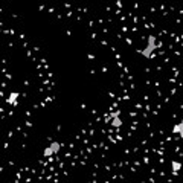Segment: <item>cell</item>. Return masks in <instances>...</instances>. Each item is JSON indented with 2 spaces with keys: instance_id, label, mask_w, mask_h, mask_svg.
Masks as SVG:
<instances>
[{
  "instance_id": "8992f818",
  "label": "cell",
  "mask_w": 183,
  "mask_h": 183,
  "mask_svg": "<svg viewBox=\"0 0 183 183\" xmlns=\"http://www.w3.org/2000/svg\"><path fill=\"white\" fill-rule=\"evenodd\" d=\"M180 168H182V163H180V162H177V160H173V162H171V169H173L174 173L180 171Z\"/></svg>"
},
{
  "instance_id": "7a4b0ae2",
  "label": "cell",
  "mask_w": 183,
  "mask_h": 183,
  "mask_svg": "<svg viewBox=\"0 0 183 183\" xmlns=\"http://www.w3.org/2000/svg\"><path fill=\"white\" fill-rule=\"evenodd\" d=\"M60 150H61V143H60L58 140H54V142H50L49 145L44 148V151H43V156H44V157H50V156L57 154Z\"/></svg>"
},
{
  "instance_id": "3957f363",
  "label": "cell",
  "mask_w": 183,
  "mask_h": 183,
  "mask_svg": "<svg viewBox=\"0 0 183 183\" xmlns=\"http://www.w3.org/2000/svg\"><path fill=\"white\" fill-rule=\"evenodd\" d=\"M173 133H174V134H179V136L183 139V121L177 122V124L173 127Z\"/></svg>"
},
{
  "instance_id": "277c9868",
  "label": "cell",
  "mask_w": 183,
  "mask_h": 183,
  "mask_svg": "<svg viewBox=\"0 0 183 183\" xmlns=\"http://www.w3.org/2000/svg\"><path fill=\"white\" fill-rule=\"evenodd\" d=\"M111 127H114V128H119V127H122V119L119 116H111Z\"/></svg>"
},
{
  "instance_id": "6da1fadb",
  "label": "cell",
  "mask_w": 183,
  "mask_h": 183,
  "mask_svg": "<svg viewBox=\"0 0 183 183\" xmlns=\"http://www.w3.org/2000/svg\"><path fill=\"white\" fill-rule=\"evenodd\" d=\"M157 49V43H156V37L154 35H150L148 37V41H147V46L143 49H139L137 52L140 55H143L145 58H153L154 57V50Z\"/></svg>"
},
{
  "instance_id": "5b68a950",
  "label": "cell",
  "mask_w": 183,
  "mask_h": 183,
  "mask_svg": "<svg viewBox=\"0 0 183 183\" xmlns=\"http://www.w3.org/2000/svg\"><path fill=\"white\" fill-rule=\"evenodd\" d=\"M17 98H18V93H17V92H14V93L9 95V98L6 101H8V104H17Z\"/></svg>"
}]
</instances>
